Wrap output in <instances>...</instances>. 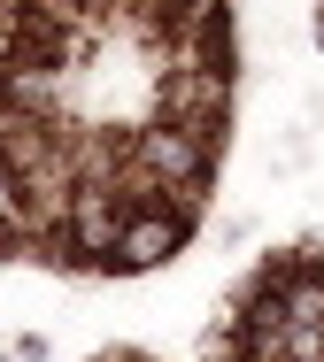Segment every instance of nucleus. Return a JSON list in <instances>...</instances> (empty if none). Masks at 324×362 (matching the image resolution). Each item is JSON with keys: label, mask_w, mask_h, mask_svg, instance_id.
<instances>
[{"label": "nucleus", "mask_w": 324, "mask_h": 362, "mask_svg": "<svg viewBox=\"0 0 324 362\" xmlns=\"http://www.w3.org/2000/svg\"><path fill=\"white\" fill-rule=\"evenodd\" d=\"M170 247H178V223H170V216H139L132 231H124L116 262H124V270H147V262H162Z\"/></svg>", "instance_id": "1"}, {"label": "nucleus", "mask_w": 324, "mask_h": 362, "mask_svg": "<svg viewBox=\"0 0 324 362\" xmlns=\"http://www.w3.org/2000/svg\"><path fill=\"white\" fill-rule=\"evenodd\" d=\"M147 162L170 170V177H201V146L185 139V132H147Z\"/></svg>", "instance_id": "2"}]
</instances>
